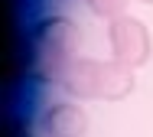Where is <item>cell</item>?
<instances>
[{
  "label": "cell",
  "mask_w": 153,
  "mask_h": 137,
  "mask_svg": "<svg viewBox=\"0 0 153 137\" xmlns=\"http://www.w3.org/2000/svg\"><path fill=\"white\" fill-rule=\"evenodd\" d=\"M42 127L49 137H85L88 131V114L78 108V104H52L42 118Z\"/></svg>",
  "instance_id": "4"
},
{
  "label": "cell",
  "mask_w": 153,
  "mask_h": 137,
  "mask_svg": "<svg viewBox=\"0 0 153 137\" xmlns=\"http://www.w3.org/2000/svg\"><path fill=\"white\" fill-rule=\"evenodd\" d=\"M78 26L68 16H46L36 23L30 39V68L42 82H62V75L75 62Z\"/></svg>",
  "instance_id": "1"
},
{
  "label": "cell",
  "mask_w": 153,
  "mask_h": 137,
  "mask_svg": "<svg viewBox=\"0 0 153 137\" xmlns=\"http://www.w3.org/2000/svg\"><path fill=\"white\" fill-rule=\"evenodd\" d=\"M108 42H111V59L127 68H140L153 52L150 30L137 20V16H117L108 26Z\"/></svg>",
  "instance_id": "3"
},
{
  "label": "cell",
  "mask_w": 153,
  "mask_h": 137,
  "mask_svg": "<svg viewBox=\"0 0 153 137\" xmlns=\"http://www.w3.org/2000/svg\"><path fill=\"white\" fill-rule=\"evenodd\" d=\"M85 3L91 7V13L104 16V20H117L127 10V0H85Z\"/></svg>",
  "instance_id": "5"
},
{
  "label": "cell",
  "mask_w": 153,
  "mask_h": 137,
  "mask_svg": "<svg viewBox=\"0 0 153 137\" xmlns=\"http://www.w3.org/2000/svg\"><path fill=\"white\" fill-rule=\"evenodd\" d=\"M62 88L75 98H101L121 101L134 92V68L114 59H75L72 68L62 75Z\"/></svg>",
  "instance_id": "2"
},
{
  "label": "cell",
  "mask_w": 153,
  "mask_h": 137,
  "mask_svg": "<svg viewBox=\"0 0 153 137\" xmlns=\"http://www.w3.org/2000/svg\"><path fill=\"white\" fill-rule=\"evenodd\" d=\"M143 3H153V0H143Z\"/></svg>",
  "instance_id": "6"
}]
</instances>
